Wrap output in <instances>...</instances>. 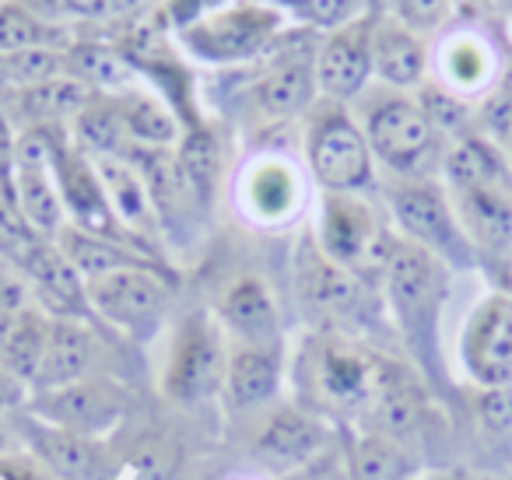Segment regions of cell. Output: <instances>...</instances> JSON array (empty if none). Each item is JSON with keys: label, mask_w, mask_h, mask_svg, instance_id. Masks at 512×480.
I'll return each mask as SVG.
<instances>
[{"label": "cell", "mask_w": 512, "mask_h": 480, "mask_svg": "<svg viewBox=\"0 0 512 480\" xmlns=\"http://www.w3.org/2000/svg\"><path fill=\"white\" fill-rule=\"evenodd\" d=\"M4 267H8V263H4V260H0V270H4Z\"/></svg>", "instance_id": "9f6ffc18"}, {"label": "cell", "mask_w": 512, "mask_h": 480, "mask_svg": "<svg viewBox=\"0 0 512 480\" xmlns=\"http://www.w3.org/2000/svg\"><path fill=\"white\" fill-rule=\"evenodd\" d=\"M92 102V88L85 81L71 78V74H57V78L43 81L18 92V106L29 120H36V127H53L60 120H74L81 109Z\"/></svg>", "instance_id": "603a6c76"}, {"label": "cell", "mask_w": 512, "mask_h": 480, "mask_svg": "<svg viewBox=\"0 0 512 480\" xmlns=\"http://www.w3.org/2000/svg\"><path fill=\"white\" fill-rule=\"evenodd\" d=\"M365 141L372 148V158H379L386 169L404 179H428L442 162L439 134L428 123L425 109L400 95L372 106Z\"/></svg>", "instance_id": "6da1fadb"}, {"label": "cell", "mask_w": 512, "mask_h": 480, "mask_svg": "<svg viewBox=\"0 0 512 480\" xmlns=\"http://www.w3.org/2000/svg\"><path fill=\"white\" fill-rule=\"evenodd\" d=\"M456 211L470 242L491 253L512 246V190H498V186L463 190L456 193Z\"/></svg>", "instance_id": "4fadbf2b"}, {"label": "cell", "mask_w": 512, "mask_h": 480, "mask_svg": "<svg viewBox=\"0 0 512 480\" xmlns=\"http://www.w3.org/2000/svg\"><path fill=\"white\" fill-rule=\"evenodd\" d=\"M64 74V53L60 50H22V53H11V57H0V78L4 85H15L18 92L32 85H43V81L57 78Z\"/></svg>", "instance_id": "8d00e7d4"}, {"label": "cell", "mask_w": 512, "mask_h": 480, "mask_svg": "<svg viewBox=\"0 0 512 480\" xmlns=\"http://www.w3.org/2000/svg\"><path fill=\"white\" fill-rule=\"evenodd\" d=\"M316 88H320L316 85V64L292 60V64H281L278 71L267 74L264 85L256 88V102L274 120H292L313 106Z\"/></svg>", "instance_id": "7402d4cb"}, {"label": "cell", "mask_w": 512, "mask_h": 480, "mask_svg": "<svg viewBox=\"0 0 512 480\" xmlns=\"http://www.w3.org/2000/svg\"><path fill=\"white\" fill-rule=\"evenodd\" d=\"M320 445H323L320 424L309 421V417L299 414V410H281V414H274L271 421H267L256 449H260L264 459H271V463L292 466V463L309 459Z\"/></svg>", "instance_id": "cb8c5ba5"}, {"label": "cell", "mask_w": 512, "mask_h": 480, "mask_svg": "<svg viewBox=\"0 0 512 480\" xmlns=\"http://www.w3.org/2000/svg\"><path fill=\"white\" fill-rule=\"evenodd\" d=\"M509 144H512V137H509Z\"/></svg>", "instance_id": "6f0895ef"}, {"label": "cell", "mask_w": 512, "mask_h": 480, "mask_svg": "<svg viewBox=\"0 0 512 480\" xmlns=\"http://www.w3.org/2000/svg\"><path fill=\"white\" fill-rule=\"evenodd\" d=\"M95 172L99 183L106 190V200L113 207L120 228L130 232H155V200H151L148 183L141 179V172L123 158H95Z\"/></svg>", "instance_id": "5bb4252c"}, {"label": "cell", "mask_w": 512, "mask_h": 480, "mask_svg": "<svg viewBox=\"0 0 512 480\" xmlns=\"http://www.w3.org/2000/svg\"><path fill=\"white\" fill-rule=\"evenodd\" d=\"M278 11L271 8H232L183 29V39L204 60H246L260 53L278 32Z\"/></svg>", "instance_id": "5b68a950"}, {"label": "cell", "mask_w": 512, "mask_h": 480, "mask_svg": "<svg viewBox=\"0 0 512 480\" xmlns=\"http://www.w3.org/2000/svg\"><path fill=\"white\" fill-rule=\"evenodd\" d=\"M477 414L491 431H509L512 428V386H491L477 400Z\"/></svg>", "instance_id": "ee69618b"}, {"label": "cell", "mask_w": 512, "mask_h": 480, "mask_svg": "<svg viewBox=\"0 0 512 480\" xmlns=\"http://www.w3.org/2000/svg\"><path fill=\"white\" fill-rule=\"evenodd\" d=\"M225 375V358H221L218 337L204 323H190L179 337V347L169 365V393L179 400H200L214 393Z\"/></svg>", "instance_id": "7c38bea8"}, {"label": "cell", "mask_w": 512, "mask_h": 480, "mask_svg": "<svg viewBox=\"0 0 512 480\" xmlns=\"http://www.w3.org/2000/svg\"><path fill=\"white\" fill-rule=\"evenodd\" d=\"M386 284L397 316L404 319L407 330H425L432 326L435 305H439V267L428 249L414 242H393L390 260H386Z\"/></svg>", "instance_id": "52a82bcc"}, {"label": "cell", "mask_w": 512, "mask_h": 480, "mask_svg": "<svg viewBox=\"0 0 512 480\" xmlns=\"http://www.w3.org/2000/svg\"><path fill=\"white\" fill-rule=\"evenodd\" d=\"M46 340H50V323L39 319L36 312H18L11 340L4 347V354H0V365L22 382L36 379L46 358Z\"/></svg>", "instance_id": "f546056e"}, {"label": "cell", "mask_w": 512, "mask_h": 480, "mask_svg": "<svg viewBox=\"0 0 512 480\" xmlns=\"http://www.w3.org/2000/svg\"><path fill=\"white\" fill-rule=\"evenodd\" d=\"M46 417H50L57 428L74 431V435L99 438L102 431H109L123 417V400L102 382H74L64 389H50L39 403Z\"/></svg>", "instance_id": "8fae6325"}, {"label": "cell", "mask_w": 512, "mask_h": 480, "mask_svg": "<svg viewBox=\"0 0 512 480\" xmlns=\"http://www.w3.org/2000/svg\"><path fill=\"white\" fill-rule=\"evenodd\" d=\"M85 291L88 305L99 309L109 323L123 326V330H144L165 309V284L148 267L113 270V274L88 281Z\"/></svg>", "instance_id": "8992f818"}, {"label": "cell", "mask_w": 512, "mask_h": 480, "mask_svg": "<svg viewBox=\"0 0 512 480\" xmlns=\"http://www.w3.org/2000/svg\"><path fill=\"white\" fill-rule=\"evenodd\" d=\"M372 74L393 88H414L425 78V46L411 29L386 22L372 29Z\"/></svg>", "instance_id": "e0dca14e"}, {"label": "cell", "mask_w": 512, "mask_h": 480, "mask_svg": "<svg viewBox=\"0 0 512 480\" xmlns=\"http://www.w3.org/2000/svg\"><path fill=\"white\" fill-rule=\"evenodd\" d=\"M95 358V344L92 333L81 330L71 319H57L50 323V340H46V358L43 368H39L36 382L50 393V389H64L74 386L88 375Z\"/></svg>", "instance_id": "2e32d148"}, {"label": "cell", "mask_w": 512, "mask_h": 480, "mask_svg": "<svg viewBox=\"0 0 512 480\" xmlns=\"http://www.w3.org/2000/svg\"><path fill=\"white\" fill-rule=\"evenodd\" d=\"M463 361L484 386H512V302L488 298L463 337Z\"/></svg>", "instance_id": "ba28073f"}, {"label": "cell", "mask_w": 512, "mask_h": 480, "mask_svg": "<svg viewBox=\"0 0 512 480\" xmlns=\"http://www.w3.org/2000/svg\"><path fill=\"white\" fill-rule=\"evenodd\" d=\"M116 109H120L123 130L130 141L148 144V148H169L176 141V120L162 102L148 99V95H120Z\"/></svg>", "instance_id": "83f0119b"}, {"label": "cell", "mask_w": 512, "mask_h": 480, "mask_svg": "<svg viewBox=\"0 0 512 480\" xmlns=\"http://www.w3.org/2000/svg\"><path fill=\"white\" fill-rule=\"evenodd\" d=\"M449 0H397L400 25L411 32H428L442 22Z\"/></svg>", "instance_id": "7bdbcfd3"}, {"label": "cell", "mask_w": 512, "mask_h": 480, "mask_svg": "<svg viewBox=\"0 0 512 480\" xmlns=\"http://www.w3.org/2000/svg\"><path fill=\"white\" fill-rule=\"evenodd\" d=\"M46 242V235H39L29 225L22 211H18L15 197H0V260L22 270L25 260L36 253Z\"/></svg>", "instance_id": "d590c367"}, {"label": "cell", "mask_w": 512, "mask_h": 480, "mask_svg": "<svg viewBox=\"0 0 512 480\" xmlns=\"http://www.w3.org/2000/svg\"><path fill=\"white\" fill-rule=\"evenodd\" d=\"M32 445L43 456V463L64 480H109L113 466H109L106 452L95 438L74 435L64 428H46L32 431Z\"/></svg>", "instance_id": "9a60e30c"}, {"label": "cell", "mask_w": 512, "mask_h": 480, "mask_svg": "<svg viewBox=\"0 0 512 480\" xmlns=\"http://www.w3.org/2000/svg\"><path fill=\"white\" fill-rule=\"evenodd\" d=\"M320 375L327 393L344 407H358L365 400H376L379 375L372 372V365L358 354L344 351V347H327L320 361Z\"/></svg>", "instance_id": "484cf974"}, {"label": "cell", "mask_w": 512, "mask_h": 480, "mask_svg": "<svg viewBox=\"0 0 512 480\" xmlns=\"http://www.w3.org/2000/svg\"><path fill=\"white\" fill-rule=\"evenodd\" d=\"M446 71L456 85L463 88H474L477 81L484 78V50L474 43V39H449V50H446Z\"/></svg>", "instance_id": "b9f144b4"}, {"label": "cell", "mask_w": 512, "mask_h": 480, "mask_svg": "<svg viewBox=\"0 0 512 480\" xmlns=\"http://www.w3.org/2000/svg\"><path fill=\"white\" fill-rule=\"evenodd\" d=\"M362 4L365 0H306V4H299L295 11H299L313 29L337 32V29H344V25L355 22Z\"/></svg>", "instance_id": "60d3db41"}, {"label": "cell", "mask_w": 512, "mask_h": 480, "mask_svg": "<svg viewBox=\"0 0 512 480\" xmlns=\"http://www.w3.org/2000/svg\"><path fill=\"white\" fill-rule=\"evenodd\" d=\"M25 281L36 284V291L60 312H81L88 305V291H85V281L81 274L71 267L64 253H60L57 242L46 239L36 253L25 260L22 267Z\"/></svg>", "instance_id": "ac0fdd59"}, {"label": "cell", "mask_w": 512, "mask_h": 480, "mask_svg": "<svg viewBox=\"0 0 512 480\" xmlns=\"http://www.w3.org/2000/svg\"><path fill=\"white\" fill-rule=\"evenodd\" d=\"M60 253L71 260V267L81 274V281H95V277H106L113 270H127V267H148L137 253H130L123 242H109L99 235H88L74 225H64L57 235Z\"/></svg>", "instance_id": "ffe728a7"}, {"label": "cell", "mask_w": 512, "mask_h": 480, "mask_svg": "<svg viewBox=\"0 0 512 480\" xmlns=\"http://www.w3.org/2000/svg\"><path fill=\"white\" fill-rule=\"evenodd\" d=\"M320 242L323 256L344 270H386L393 246L369 207L351 200V193H327Z\"/></svg>", "instance_id": "277c9868"}, {"label": "cell", "mask_w": 512, "mask_h": 480, "mask_svg": "<svg viewBox=\"0 0 512 480\" xmlns=\"http://www.w3.org/2000/svg\"><path fill=\"white\" fill-rule=\"evenodd\" d=\"M292 4H295V8H299V4H306V0H292Z\"/></svg>", "instance_id": "11a10c76"}, {"label": "cell", "mask_w": 512, "mask_h": 480, "mask_svg": "<svg viewBox=\"0 0 512 480\" xmlns=\"http://www.w3.org/2000/svg\"><path fill=\"white\" fill-rule=\"evenodd\" d=\"M57 186H60V200H64V211L74 218V228L109 242H123V228L116 221L113 207H109L106 190L99 183V172H95V165L85 155H78L71 148L60 151Z\"/></svg>", "instance_id": "9c48e42d"}, {"label": "cell", "mask_w": 512, "mask_h": 480, "mask_svg": "<svg viewBox=\"0 0 512 480\" xmlns=\"http://www.w3.org/2000/svg\"><path fill=\"white\" fill-rule=\"evenodd\" d=\"M60 8H64L67 15L88 18V22H106V18L116 15L113 0H60Z\"/></svg>", "instance_id": "7dc6e473"}, {"label": "cell", "mask_w": 512, "mask_h": 480, "mask_svg": "<svg viewBox=\"0 0 512 480\" xmlns=\"http://www.w3.org/2000/svg\"><path fill=\"white\" fill-rule=\"evenodd\" d=\"M176 165L183 183L207 197L214 186V176H218V144H214V137L207 130H193L183 141V148H179Z\"/></svg>", "instance_id": "74e56055"}, {"label": "cell", "mask_w": 512, "mask_h": 480, "mask_svg": "<svg viewBox=\"0 0 512 480\" xmlns=\"http://www.w3.org/2000/svg\"><path fill=\"white\" fill-rule=\"evenodd\" d=\"M8 449V431H4V424H0V452Z\"/></svg>", "instance_id": "db71d44e"}, {"label": "cell", "mask_w": 512, "mask_h": 480, "mask_svg": "<svg viewBox=\"0 0 512 480\" xmlns=\"http://www.w3.org/2000/svg\"><path fill=\"white\" fill-rule=\"evenodd\" d=\"M309 165L330 193H358L372 186V148L344 109L323 106L309 123Z\"/></svg>", "instance_id": "7a4b0ae2"}, {"label": "cell", "mask_w": 512, "mask_h": 480, "mask_svg": "<svg viewBox=\"0 0 512 480\" xmlns=\"http://www.w3.org/2000/svg\"><path fill=\"white\" fill-rule=\"evenodd\" d=\"M372 74V29L365 22H351L330 32L316 57V85L327 99L348 102L365 88Z\"/></svg>", "instance_id": "30bf717a"}, {"label": "cell", "mask_w": 512, "mask_h": 480, "mask_svg": "<svg viewBox=\"0 0 512 480\" xmlns=\"http://www.w3.org/2000/svg\"><path fill=\"white\" fill-rule=\"evenodd\" d=\"M249 197L253 207L267 218H281V214L292 211V200L299 197L295 190V179L281 165H264V169L253 172V183H249Z\"/></svg>", "instance_id": "f35d334b"}, {"label": "cell", "mask_w": 512, "mask_h": 480, "mask_svg": "<svg viewBox=\"0 0 512 480\" xmlns=\"http://www.w3.org/2000/svg\"><path fill=\"white\" fill-rule=\"evenodd\" d=\"M484 123H488V130L495 137L509 141V137H512V88L495 92V99H491L488 109H484Z\"/></svg>", "instance_id": "f6af8a7d"}, {"label": "cell", "mask_w": 512, "mask_h": 480, "mask_svg": "<svg viewBox=\"0 0 512 480\" xmlns=\"http://www.w3.org/2000/svg\"><path fill=\"white\" fill-rule=\"evenodd\" d=\"M365 8L372 11V18H386L390 11H397V0H365Z\"/></svg>", "instance_id": "f907efd6"}, {"label": "cell", "mask_w": 512, "mask_h": 480, "mask_svg": "<svg viewBox=\"0 0 512 480\" xmlns=\"http://www.w3.org/2000/svg\"><path fill=\"white\" fill-rule=\"evenodd\" d=\"M225 319L239 337H246L253 347L271 344L278 337V316L267 288L253 277H242L225 298Z\"/></svg>", "instance_id": "d4e9b609"}, {"label": "cell", "mask_w": 512, "mask_h": 480, "mask_svg": "<svg viewBox=\"0 0 512 480\" xmlns=\"http://www.w3.org/2000/svg\"><path fill=\"white\" fill-rule=\"evenodd\" d=\"M442 169L453 186V193L477 190V186H498V190H512L509 165L498 155V148L484 137H463L449 148V155L442 158Z\"/></svg>", "instance_id": "d6986e66"}, {"label": "cell", "mask_w": 512, "mask_h": 480, "mask_svg": "<svg viewBox=\"0 0 512 480\" xmlns=\"http://www.w3.org/2000/svg\"><path fill=\"white\" fill-rule=\"evenodd\" d=\"M390 207L414 246L460 263V267L474 263V242L467 239L463 225L449 211L446 193L432 179H404L390 186Z\"/></svg>", "instance_id": "3957f363"}, {"label": "cell", "mask_w": 512, "mask_h": 480, "mask_svg": "<svg viewBox=\"0 0 512 480\" xmlns=\"http://www.w3.org/2000/svg\"><path fill=\"white\" fill-rule=\"evenodd\" d=\"M15 204L39 235H60L64 228V200H60L57 169H29L15 165Z\"/></svg>", "instance_id": "44dd1931"}, {"label": "cell", "mask_w": 512, "mask_h": 480, "mask_svg": "<svg viewBox=\"0 0 512 480\" xmlns=\"http://www.w3.org/2000/svg\"><path fill=\"white\" fill-rule=\"evenodd\" d=\"M309 298L330 312H348L358 302V281L351 277V270L337 267L327 256H316V263L309 267Z\"/></svg>", "instance_id": "836d02e7"}, {"label": "cell", "mask_w": 512, "mask_h": 480, "mask_svg": "<svg viewBox=\"0 0 512 480\" xmlns=\"http://www.w3.org/2000/svg\"><path fill=\"white\" fill-rule=\"evenodd\" d=\"M15 312H0V354H4V347H8L11 340V330H15Z\"/></svg>", "instance_id": "681fc988"}, {"label": "cell", "mask_w": 512, "mask_h": 480, "mask_svg": "<svg viewBox=\"0 0 512 480\" xmlns=\"http://www.w3.org/2000/svg\"><path fill=\"white\" fill-rule=\"evenodd\" d=\"M418 106L425 109V116L435 127V134H453L456 141L470 137V109L463 106L456 95L442 92V88H425Z\"/></svg>", "instance_id": "ab89813d"}, {"label": "cell", "mask_w": 512, "mask_h": 480, "mask_svg": "<svg viewBox=\"0 0 512 480\" xmlns=\"http://www.w3.org/2000/svg\"><path fill=\"white\" fill-rule=\"evenodd\" d=\"M449 4H453V8H460V11H470V8H477L481 0H449Z\"/></svg>", "instance_id": "f5cc1de1"}, {"label": "cell", "mask_w": 512, "mask_h": 480, "mask_svg": "<svg viewBox=\"0 0 512 480\" xmlns=\"http://www.w3.org/2000/svg\"><path fill=\"white\" fill-rule=\"evenodd\" d=\"M228 389H232L235 403L242 407H256L274 396L278 389V361L267 354L264 347H246L235 351L228 361Z\"/></svg>", "instance_id": "4316f807"}, {"label": "cell", "mask_w": 512, "mask_h": 480, "mask_svg": "<svg viewBox=\"0 0 512 480\" xmlns=\"http://www.w3.org/2000/svg\"><path fill=\"white\" fill-rule=\"evenodd\" d=\"M25 302H29V284L25 277L11 274L8 267L0 270V312H25Z\"/></svg>", "instance_id": "bcb514c9"}, {"label": "cell", "mask_w": 512, "mask_h": 480, "mask_svg": "<svg viewBox=\"0 0 512 480\" xmlns=\"http://www.w3.org/2000/svg\"><path fill=\"white\" fill-rule=\"evenodd\" d=\"M64 71L71 78L85 81L88 88H123L130 85V67L123 64V57L109 46H99V43H81V46H71L64 53Z\"/></svg>", "instance_id": "f1b7e54d"}, {"label": "cell", "mask_w": 512, "mask_h": 480, "mask_svg": "<svg viewBox=\"0 0 512 480\" xmlns=\"http://www.w3.org/2000/svg\"><path fill=\"white\" fill-rule=\"evenodd\" d=\"M376 414L397 435H411L421 421V396L397 375H379L376 386Z\"/></svg>", "instance_id": "d6a6232c"}, {"label": "cell", "mask_w": 512, "mask_h": 480, "mask_svg": "<svg viewBox=\"0 0 512 480\" xmlns=\"http://www.w3.org/2000/svg\"><path fill=\"white\" fill-rule=\"evenodd\" d=\"M411 459L386 438H362L351 452V480H407Z\"/></svg>", "instance_id": "1f68e13d"}, {"label": "cell", "mask_w": 512, "mask_h": 480, "mask_svg": "<svg viewBox=\"0 0 512 480\" xmlns=\"http://www.w3.org/2000/svg\"><path fill=\"white\" fill-rule=\"evenodd\" d=\"M25 403V382L18 375H11L8 368L0 365V414L18 410Z\"/></svg>", "instance_id": "c3c4849f"}, {"label": "cell", "mask_w": 512, "mask_h": 480, "mask_svg": "<svg viewBox=\"0 0 512 480\" xmlns=\"http://www.w3.org/2000/svg\"><path fill=\"white\" fill-rule=\"evenodd\" d=\"M74 127H78V137L88 151H95L99 158H120L127 151V130H123L120 109L116 102H102L92 95L85 109L74 116Z\"/></svg>", "instance_id": "4dcf8cb0"}, {"label": "cell", "mask_w": 512, "mask_h": 480, "mask_svg": "<svg viewBox=\"0 0 512 480\" xmlns=\"http://www.w3.org/2000/svg\"><path fill=\"white\" fill-rule=\"evenodd\" d=\"M57 36L53 29H46L32 11L18 8V4H0V57H11V53L22 50H53Z\"/></svg>", "instance_id": "e575fe53"}, {"label": "cell", "mask_w": 512, "mask_h": 480, "mask_svg": "<svg viewBox=\"0 0 512 480\" xmlns=\"http://www.w3.org/2000/svg\"><path fill=\"white\" fill-rule=\"evenodd\" d=\"M116 4V15H120V11H134V8H141L144 0H113Z\"/></svg>", "instance_id": "816d5d0a"}]
</instances>
